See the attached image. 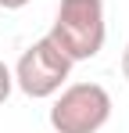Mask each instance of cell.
<instances>
[{
	"label": "cell",
	"mask_w": 129,
	"mask_h": 133,
	"mask_svg": "<svg viewBox=\"0 0 129 133\" xmlns=\"http://www.w3.org/2000/svg\"><path fill=\"white\" fill-rule=\"evenodd\" d=\"M47 36L61 47V54L72 65L97 58L104 50V40H108L104 0H61Z\"/></svg>",
	"instance_id": "1"
},
{
	"label": "cell",
	"mask_w": 129,
	"mask_h": 133,
	"mask_svg": "<svg viewBox=\"0 0 129 133\" xmlns=\"http://www.w3.org/2000/svg\"><path fill=\"white\" fill-rule=\"evenodd\" d=\"M111 119V94L101 83H64L50 104L54 133H101Z\"/></svg>",
	"instance_id": "2"
},
{
	"label": "cell",
	"mask_w": 129,
	"mask_h": 133,
	"mask_svg": "<svg viewBox=\"0 0 129 133\" xmlns=\"http://www.w3.org/2000/svg\"><path fill=\"white\" fill-rule=\"evenodd\" d=\"M11 76H15V87H18L25 97L47 101V97H54V94L68 83L72 61L61 54V47L54 43L50 36H40L32 47L22 50L18 65L11 68Z\"/></svg>",
	"instance_id": "3"
},
{
	"label": "cell",
	"mask_w": 129,
	"mask_h": 133,
	"mask_svg": "<svg viewBox=\"0 0 129 133\" xmlns=\"http://www.w3.org/2000/svg\"><path fill=\"white\" fill-rule=\"evenodd\" d=\"M11 90H15V76H11V68L0 61V104L11 97Z\"/></svg>",
	"instance_id": "4"
},
{
	"label": "cell",
	"mask_w": 129,
	"mask_h": 133,
	"mask_svg": "<svg viewBox=\"0 0 129 133\" xmlns=\"http://www.w3.org/2000/svg\"><path fill=\"white\" fill-rule=\"evenodd\" d=\"M25 4H29V0H0V7H4V11H22Z\"/></svg>",
	"instance_id": "5"
},
{
	"label": "cell",
	"mask_w": 129,
	"mask_h": 133,
	"mask_svg": "<svg viewBox=\"0 0 129 133\" xmlns=\"http://www.w3.org/2000/svg\"><path fill=\"white\" fill-rule=\"evenodd\" d=\"M122 76L129 79V43H126V50H122Z\"/></svg>",
	"instance_id": "6"
}]
</instances>
